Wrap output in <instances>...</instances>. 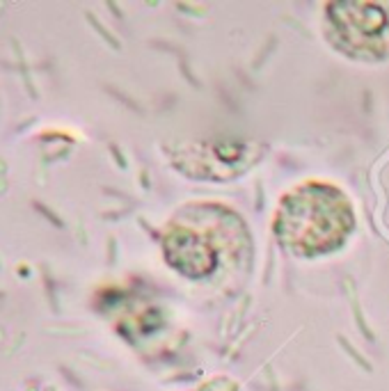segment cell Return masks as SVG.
<instances>
[{
	"label": "cell",
	"mask_w": 389,
	"mask_h": 391,
	"mask_svg": "<svg viewBox=\"0 0 389 391\" xmlns=\"http://www.w3.org/2000/svg\"><path fill=\"white\" fill-rule=\"evenodd\" d=\"M323 28L328 41L346 57L362 62L389 57V14L378 2H328Z\"/></svg>",
	"instance_id": "cell-2"
},
{
	"label": "cell",
	"mask_w": 389,
	"mask_h": 391,
	"mask_svg": "<svg viewBox=\"0 0 389 391\" xmlns=\"http://www.w3.org/2000/svg\"><path fill=\"white\" fill-rule=\"evenodd\" d=\"M355 229V211L344 190L325 181H305L277 204L272 231L279 245L300 256L332 254L346 245Z\"/></svg>",
	"instance_id": "cell-1"
},
{
	"label": "cell",
	"mask_w": 389,
	"mask_h": 391,
	"mask_svg": "<svg viewBox=\"0 0 389 391\" xmlns=\"http://www.w3.org/2000/svg\"><path fill=\"white\" fill-rule=\"evenodd\" d=\"M167 265L188 279H204L217 268V249L199 229L174 224L163 238Z\"/></svg>",
	"instance_id": "cell-3"
}]
</instances>
